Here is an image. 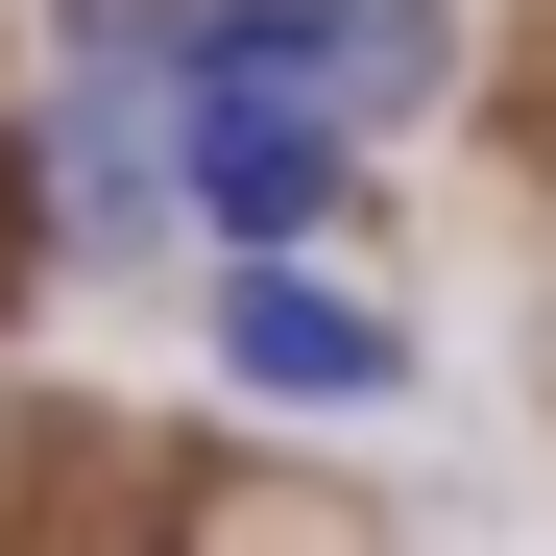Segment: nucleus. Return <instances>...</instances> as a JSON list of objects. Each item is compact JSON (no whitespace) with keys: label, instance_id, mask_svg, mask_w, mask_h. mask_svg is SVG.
Segmentation results:
<instances>
[{"label":"nucleus","instance_id":"f257e3e1","mask_svg":"<svg viewBox=\"0 0 556 556\" xmlns=\"http://www.w3.org/2000/svg\"><path fill=\"white\" fill-rule=\"evenodd\" d=\"M169 98H315V122H435L459 98V0H194L169 25Z\"/></svg>","mask_w":556,"mask_h":556},{"label":"nucleus","instance_id":"f03ea898","mask_svg":"<svg viewBox=\"0 0 556 556\" xmlns=\"http://www.w3.org/2000/svg\"><path fill=\"white\" fill-rule=\"evenodd\" d=\"M218 388L242 412H412V315H363V291H315V242H218Z\"/></svg>","mask_w":556,"mask_h":556},{"label":"nucleus","instance_id":"7ed1b4c3","mask_svg":"<svg viewBox=\"0 0 556 556\" xmlns=\"http://www.w3.org/2000/svg\"><path fill=\"white\" fill-rule=\"evenodd\" d=\"M169 169H194V242H339L363 122H315V98H169Z\"/></svg>","mask_w":556,"mask_h":556},{"label":"nucleus","instance_id":"20e7f679","mask_svg":"<svg viewBox=\"0 0 556 556\" xmlns=\"http://www.w3.org/2000/svg\"><path fill=\"white\" fill-rule=\"evenodd\" d=\"M0 266H25V242H0Z\"/></svg>","mask_w":556,"mask_h":556}]
</instances>
